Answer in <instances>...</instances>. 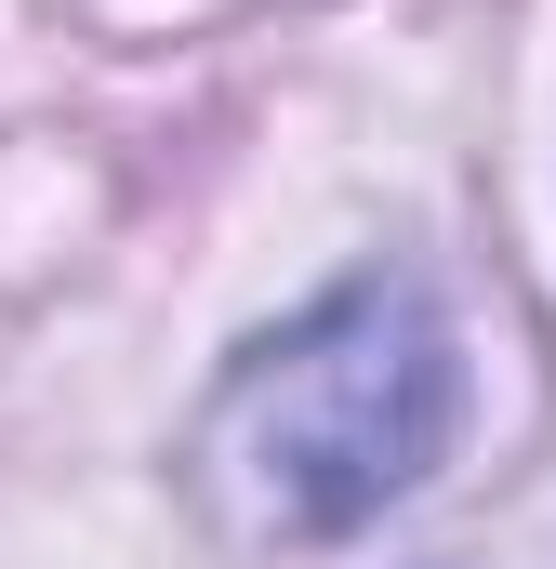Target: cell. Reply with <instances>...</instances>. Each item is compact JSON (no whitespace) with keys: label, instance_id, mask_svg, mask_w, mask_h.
Returning a JSON list of instances; mask_svg holds the SVG:
<instances>
[{"label":"cell","instance_id":"1","mask_svg":"<svg viewBox=\"0 0 556 569\" xmlns=\"http://www.w3.org/2000/svg\"><path fill=\"white\" fill-rule=\"evenodd\" d=\"M450 411H464V345L437 291L411 266H358L212 371L186 425V503L239 557L345 543L424 490V463L450 450Z\"/></svg>","mask_w":556,"mask_h":569}]
</instances>
